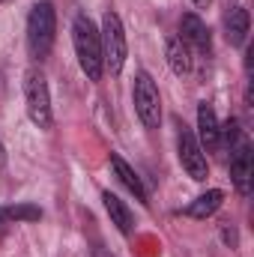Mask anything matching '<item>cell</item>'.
<instances>
[{"instance_id": "2", "label": "cell", "mask_w": 254, "mask_h": 257, "mask_svg": "<svg viewBox=\"0 0 254 257\" xmlns=\"http://www.w3.org/2000/svg\"><path fill=\"white\" fill-rule=\"evenodd\" d=\"M57 39V12L51 0H39L27 15V51L36 63H42Z\"/></svg>"}, {"instance_id": "13", "label": "cell", "mask_w": 254, "mask_h": 257, "mask_svg": "<svg viewBox=\"0 0 254 257\" xmlns=\"http://www.w3.org/2000/svg\"><path fill=\"white\" fill-rule=\"evenodd\" d=\"M165 57H168L171 72H174V75H180V78H183V75H189L191 66H194L189 45H186L180 36H174V39H168V42H165Z\"/></svg>"}, {"instance_id": "8", "label": "cell", "mask_w": 254, "mask_h": 257, "mask_svg": "<svg viewBox=\"0 0 254 257\" xmlns=\"http://www.w3.org/2000/svg\"><path fill=\"white\" fill-rule=\"evenodd\" d=\"M180 39L189 45V51H197L203 57L212 54V36H209V27L194 15V12H186L180 18Z\"/></svg>"}, {"instance_id": "7", "label": "cell", "mask_w": 254, "mask_h": 257, "mask_svg": "<svg viewBox=\"0 0 254 257\" xmlns=\"http://www.w3.org/2000/svg\"><path fill=\"white\" fill-rule=\"evenodd\" d=\"M230 183H233V189L242 194V197L251 194V186H254V153H251L248 138H242V141H236V144L230 147Z\"/></svg>"}, {"instance_id": "14", "label": "cell", "mask_w": 254, "mask_h": 257, "mask_svg": "<svg viewBox=\"0 0 254 257\" xmlns=\"http://www.w3.org/2000/svg\"><path fill=\"white\" fill-rule=\"evenodd\" d=\"M224 203V192L221 189H209V192L197 194L194 200H191L186 209H180L183 215H189V218H209L212 212H218V206Z\"/></svg>"}, {"instance_id": "18", "label": "cell", "mask_w": 254, "mask_h": 257, "mask_svg": "<svg viewBox=\"0 0 254 257\" xmlns=\"http://www.w3.org/2000/svg\"><path fill=\"white\" fill-rule=\"evenodd\" d=\"M0 3H3V0H0Z\"/></svg>"}, {"instance_id": "4", "label": "cell", "mask_w": 254, "mask_h": 257, "mask_svg": "<svg viewBox=\"0 0 254 257\" xmlns=\"http://www.w3.org/2000/svg\"><path fill=\"white\" fill-rule=\"evenodd\" d=\"M102 60H105V72L111 75H120L129 57V42H126V27L120 21V15L114 9H108L102 15Z\"/></svg>"}, {"instance_id": "1", "label": "cell", "mask_w": 254, "mask_h": 257, "mask_svg": "<svg viewBox=\"0 0 254 257\" xmlns=\"http://www.w3.org/2000/svg\"><path fill=\"white\" fill-rule=\"evenodd\" d=\"M72 45H75V57H78L81 72L87 75V81H102V75H105L102 36H99L96 24L87 15H75V21H72Z\"/></svg>"}, {"instance_id": "9", "label": "cell", "mask_w": 254, "mask_h": 257, "mask_svg": "<svg viewBox=\"0 0 254 257\" xmlns=\"http://www.w3.org/2000/svg\"><path fill=\"white\" fill-rule=\"evenodd\" d=\"M197 141H200L203 153L215 150L221 144V126H218V117H215V111H212L209 102L197 105Z\"/></svg>"}, {"instance_id": "12", "label": "cell", "mask_w": 254, "mask_h": 257, "mask_svg": "<svg viewBox=\"0 0 254 257\" xmlns=\"http://www.w3.org/2000/svg\"><path fill=\"white\" fill-rule=\"evenodd\" d=\"M102 200H105V209L111 215V224L123 233V236H132L135 233V215L126 206V200H120L114 192H102Z\"/></svg>"}, {"instance_id": "16", "label": "cell", "mask_w": 254, "mask_h": 257, "mask_svg": "<svg viewBox=\"0 0 254 257\" xmlns=\"http://www.w3.org/2000/svg\"><path fill=\"white\" fill-rule=\"evenodd\" d=\"M221 239H224L227 245H236V230H233V227H221Z\"/></svg>"}, {"instance_id": "10", "label": "cell", "mask_w": 254, "mask_h": 257, "mask_svg": "<svg viewBox=\"0 0 254 257\" xmlns=\"http://www.w3.org/2000/svg\"><path fill=\"white\" fill-rule=\"evenodd\" d=\"M111 171H114V177L126 186L129 192L135 194V200H138V203H144V206L150 203V200H147V189H144V180L138 177V171L129 165L120 153H111Z\"/></svg>"}, {"instance_id": "5", "label": "cell", "mask_w": 254, "mask_h": 257, "mask_svg": "<svg viewBox=\"0 0 254 257\" xmlns=\"http://www.w3.org/2000/svg\"><path fill=\"white\" fill-rule=\"evenodd\" d=\"M132 102H135V114H138L141 126L159 128V123H162V96H159V87H156V81L147 69H138V75H135Z\"/></svg>"}, {"instance_id": "6", "label": "cell", "mask_w": 254, "mask_h": 257, "mask_svg": "<svg viewBox=\"0 0 254 257\" xmlns=\"http://www.w3.org/2000/svg\"><path fill=\"white\" fill-rule=\"evenodd\" d=\"M177 153H180V165H183V171L189 174L194 183H203L206 177H209V162H206V153H203V147H200V141H197V135L191 132V128H180V135H177Z\"/></svg>"}, {"instance_id": "15", "label": "cell", "mask_w": 254, "mask_h": 257, "mask_svg": "<svg viewBox=\"0 0 254 257\" xmlns=\"http://www.w3.org/2000/svg\"><path fill=\"white\" fill-rule=\"evenodd\" d=\"M42 209L33 203H15V206H0V230L15 224V221H39Z\"/></svg>"}, {"instance_id": "17", "label": "cell", "mask_w": 254, "mask_h": 257, "mask_svg": "<svg viewBox=\"0 0 254 257\" xmlns=\"http://www.w3.org/2000/svg\"><path fill=\"white\" fill-rule=\"evenodd\" d=\"M191 3H194V6H200V9H206V6H209L212 0H191Z\"/></svg>"}, {"instance_id": "3", "label": "cell", "mask_w": 254, "mask_h": 257, "mask_svg": "<svg viewBox=\"0 0 254 257\" xmlns=\"http://www.w3.org/2000/svg\"><path fill=\"white\" fill-rule=\"evenodd\" d=\"M24 108L36 128H51V123H54L51 90H48L42 69H27V75H24Z\"/></svg>"}, {"instance_id": "11", "label": "cell", "mask_w": 254, "mask_h": 257, "mask_svg": "<svg viewBox=\"0 0 254 257\" xmlns=\"http://www.w3.org/2000/svg\"><path fill=\"white\" fill-rule=\"evenodd\" d=\"M224 27H227V42L233 48H242L248 42V30H251V15L245 6H230L227 18H224Z\"/></svg>"}]
</instances>
